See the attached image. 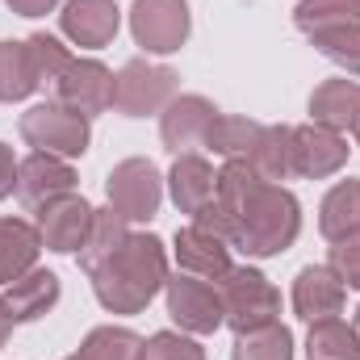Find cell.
Here are the masks:
<instances>
[{
  "label": "cell",
  "mask_w": 360,
  "mask_h": 360,
  "mask_svg": "<svg viewBox=\"0 0 360 360\" xmlns=\"http://www.w3.org/2000/svg\"><path fill=\"white\" fill-rule=\"evenodd\" d=\"M92 293L109 314H139L168 281V256L155 235H130L101 269H92Z\"/></svg>",
  "instance_id": "6da1fadb"
},
{
  "label": "cell",
  "mask_w": 360,
  "mask_h": 360,
  "mask_svg": "<svg viewBox=\"0 0 360 360\" xmlns=\"http://www.w3.org/2000/svg\"><path fill=\"white\" fill-rule=\"evenodd\" d=\"M297 235H302V205H297V197L285 184L260 180L243 197V205L235 214V239L231 243L239 252L256 256V260H269V256L289 252L297 243Z\"/></svg>",
  "instance_id": "7a4b0ae2"
},
{
  "label": "cell",
  "mask_w": 360,
  "mask_h": 360,
  "mask_svg": "<svg viewBox=\"0 0 360 360\" xmlns=\"http://www.w3.org/2000/svg\"><path fill=\"white\" fill-rule=\"evenodd\" d=\"M21 139L34 147V151H46V155H59V160H76L89 151V117H80L76 109L59 105V101H46V105H34L21 113L17 122Z\"/></svg>",
  "instance_id": "3957f363"
},
{
  "label": "cell",
  "mask_w": 360,
  "mask_h": 360,
  "mask_svg": "<svg viewBox=\"0 0 360 360\" xmlns=\"http://www.w3.org/2000/svg\"><path fill=\"white\" fill-rule=\"evenodd\" d=\"M218 293H222V319L235 331L276 323V314H281V293L272 289L269 276L256 269H231L218 281Z\"/></svg>",
  "instance_id": "277c9868"
},
{
  "label": "cell",
  "mask_w": 360,
  "mask_h": 360,
  "mask_svg": "<svg viewBox=\"0 0 360 360\" xmlns=\"http://www.w3.org/2000/svg\"><path fill=\"white\" fill-rule=\"evenodd\" d=\"M172 96H180V76L172 68H160V63H147V59H130L113 76V105H117L122 117L164 113Z\"/></svg>",
  "instance_id": "5b68a950"
},
{
  "label": "cell",
  "mask_w": 360,
  "mask_h": 360,
  "mask_svg": "<svg viewBox=\"0 0 360 360\" xmlns=\"http://www.w3.org/2000/svg\"><path fill=\"white\" fill-rule=\"evenodd\" d=\"M164 297H168V314L180 331L188 335H214L226 319H222V293L214 281L193 276V272H176L164 281Z\"/></svg>",
  "instance_id": "8992f818"
},
{
  "label": "cell",
  "mask_w": 360,
  "mask_h": 360,
  "mask_svg": "<svg viewBox=\"0 0 360 360\" xmlns=\"http://www.w3.org/2000/svg\"><path fill=\"white\" fill-rule=\"evenodd\" d=\"M105 197L126 222H147L164 201V176L151 160H122L105 180Z\"/></svg>",
  "instance_id": "52a82bcc"
},
{
  "label": "cell",
  "mask_w": 360,
  "mask_h": 360,
  "mask_svg": "<svg viewBox=\"0 0 360 360\" xmlns=\"http://www.w3.org/2000/svg\"><path fill=\"white\" fill-rule=\"evenodd\" d=\"M130 34L147 55H172L188 42V0H134Z\"/></svg>",
  "instance_id": "ba28073f"
},
{
  "label": "cell",
  "mask_w": 360,
  "mask_h": 360,
  "mask_svg": "<svg viewBox=\"0 0 360 360\" xmlns=\"http://www.w3.org/2000/svg\"><path fill=\"white\" fill-rule=\"evenodd\" d=\"M51 92L59 105L76 109L80 117H96L113 105V72L101 59H72Z\"/></svg>",
  "instance_id": "9c48e42d"
},
{
  "label": "cell",
  "mask_w": 360,
  "mask_h": 360,
  "mask_svg": "<svg viewBox=\"0 0 360 360\" xmlns=\"http://www.w3.org/2000/svg\"><path fill=\"white\" fill-rule=\"evenodd\" d=\"M344 164H348V143L340 130H327L319 122L293 126V176L323 180L335 176Z\"/></svg>",
  "instance_id": "30bf717a"
},
{
  "label": "cell",
  "mask_w": 360,
  "mask_h": 360,
  "mask_svg": "<svg viewBox=\"0 0 360 360\" xmlns=\"http://www.w3.org/2000/svg\"><path fill=\"white\" fill-rule=\"evenodd\" d=\"M92 214H96V210H92L84 197H76V193H68V197L42 205V210H38L42 248H51V252H59V256L80 252L84 239H89V231H92Z\"/></svg>",
  "instance_id": "8fae6325"
},
{
  "label": "cell",
  "mask_w": 360,
  "mask_h": 360,
  "mask_svg": "<svg viewBox=\"0 0 360 360\" xmlns=\"http://www.w3.org/2000/svg\"><path fill=\"white\" fill-rule=\"evenodd\" d=\"M72 188H76V172H72V164L59 160V155L34 151V155H25V160L17 164V197H21V205H30V210H42V205H51V201L68 197Z\"/></svg>",
  "instance_id": "7c38bea8"
},
{
  "label": "cell",
  "mask_w": 360,
  "mask_h": 360,
  "mask_svg": "<svg viewBox=\"0 0 360 360\" xmlns=\"http://www.w3.org/2000/svg\"><path fill=\"white\" fill-rule=\"evenodd\" d=\"M214 117H218V109L205 96H197V92L172 96L168 109L160 113V139H164L168 151L184 155L188 147H205V134H210Z\"/></svg>",
  "instance_id": "4fadbf2b"
},
{
  "label": "cell",
  "mask_w": 360,
  "mask_h": 360,
  "mask_svg": "<svg viewBox=\"0 0 360 360\" xmlns=\"http://www.w3.org/2000/svg\"><path fill=\"white\" fill-rule=\"evenodd\" d=\"M344 302H348V289L327 264H306L293 281V310L297 319L306 323H323V319H335L344 314Z\"/></svg>",
  "instance_id": "5bb4252c"
},
{
  "label": "cell",
  "mask_w": 360,
  "mask_h": 360,
  "mask_svg": "<svg viewBox=\"0 0 360 360\" xmlns=\"http://www.w3.org/2000/svg\"><path fill=\"white\" fill-rule=\"evenodd\" d=\"M59 25L63 34L76 42V46H109L117 25H122V8L113 0H68L63 13H59Z\"/></svg>",
  "instance_id": "9a60e30c"
},
{
  "label": "cell",
  "mask_w": 360,
  "mask_h": 360,
  "mask_svg": "<svg viewBox=\"0 0 360 360\" xmlns=\"http://www.w3.org/2000/svg\"><path fill=\"white\" fill-rule=\"evenodd\" d=\"M176 264L180 272H193V276H205V281H222L235 269L231 264V243L218 239L214 231H201L197 222L176 231Z\"/></svg>",
  "instance_id": "2e32d148"
},
{
  "label": "cell",
  "mask_w": 360,
  "mask_h": 360,
  "mask_svg": "<svg viewBox=\"0 0 360 360\" xmlns=\"http://www.w3.org/2000/svg\"><path fill=\"white\" fill-rule=\"evenodd\" d=\"M360 117V80H323L319 89L310 92V122L327 126V130H352Z\"/></svg>",
  "instance_id": "e0dca14e"
},
{
  "label": "cell",
  "mask_w": 360,
  "mask_h": 360,
  "mask_svg": "<svg viewBox=\"0 0 360 360\" xmlns=\"http://www.w3.org/2000/svg\"><path fill=\"white\" fill-rule=\"evenodd\" d=\"M38 252H42L38 226H30L25 218H0V285H13L25 272H34Z\"/></svg>",
  "instance_id": "ac0fdd59"
},
{
  "label": "cell",
  "mask_w": 360,
  "mask_h": 360,
  "mask_svg": "<svg viewBox=\"0 0 360 360\" xmlns=\"http://www.w3.org/2000/svg\"><path fill=\"white\" fill-rule=\"evenodd\" d=\"M55 302H59V276L46 272V269L25 272L21 281H13V285L4 289V306H8V314H13V323H34V319H42Z\"/></svg>",
  "instance_id": "d6986e66"
},
{
  "label": "cell",
  "mask_w": 360,
  "mask_h": 360,
  "mask_svg": "<svg viewBox=\"0 0 360 360\" xmlns=\"http://www.w3.org/2000/svg\"><path fill=\"white\" fill-rule=\"evenodd\" d=\"M214 184H218V172L201 155H193V151L176 155V164L168 172V188H172V201H176L180 214H197L214 197Z\"/></svg>",
  "instance_id": "ffe728a7"
},
{
  "label": "cell",
  "mask_w": 360,
  "mask_h": 360,
  "mask_svg": "<svg viewBox=\"0 0 360 360\" xmlns=\"http://www.w3.org/2000/svg\"><path fill=\"white\" fill-rule=\"evenodd\" d=\"M319 231L340 243L348 235H360V180H340L323 205H319Z\"/></svg>",
  "instance_id": "44dd1931"
},
{
  "label": "cell",
  "mask_w": 360,
  "mask_h": 360,
  "mask_svg": "<svg viewBox=\"0 0 360 360\" xmlns=\"http://www.w3.org/2000/svg\"><path fill=\"white\" fill-rule=\"evenodd\" d=\"M264 126L252 122V117H235V113H218L210 134H205V147L222 160H252L256 143H260Z\"/></svg>",
  "instance_id": "7402d4cb"
},
{
  "label": "cell",
  "mask_w": 360,
  "mask_h": 360,
  "mask_svg": "<svg viewBox=\"0 0 360 360\" xmlns=\"http://www.w3.org/2000/svg\"><path fill=\"white\" fill-rule=\"evenodd\" d=\"M256 176L269 180V184H281V180L293 176V126H264L252 160Z\"/></svg>",
  "instance_id": "603a6c76"
},
{
  "label": "cell",
  "mask_w": 360,
  "mask_h": 360,
  "mask_svg": "<svg viewBox=\"0 0 360 360\" xmlns=\"http://www.w3.org/2000/svg\"><path fill=\"white\" fill-rule=\"evenodd\" d=\"M293 25H297L306 38L327 34V30L360 25V0H297V8H293Z\"/></svg>",
  "instance_id": "cb8c5ba5"
},
{
  "label": "cell",
  "mask_w": 360,
  "mask_h": 360,
  "mask_svg": "<svg viewBox=\"0 0 360 360\" xmlns=\"http://www.w3.org/2000/svg\"><path fill=\"white\" fill-rule=\"evenodd\" d=\"M130 239V231H126V218L113 210V205H105V210H96L92 214V231H89V239H84V248H80V269L92 272V269H101L122 243Z\"/></svg>",
  "instance_id": "d4e9b609"
},
{
  "label": "cell",
  "mask_w": 360,
  "mask_h": 360,
  "mask_svg": "<svg viewBox=\"0 0 360 360\" xmlns=\"http://www.w3.org/2000/svg\"><path fill=\"white\" fill-rule=\"evenodd\" d=\"M231 360H293V335L281 323H264L252 331H235Z\"/></svg>",
  "instance_id": "484cf974"
},
{
  "label": "cell",
  "mask_w": 360,
  "mask_h": 360,
  "mask_svg": "<svg viewBox=\"0 0 360 360\" xmlns=\"http://www.w3.org/2000/svg\"><path fill=\"white\" fill-rule=\"evenodd\" d=\"M143 335H134L130 327H92L80 344V360H143Z\"/></svg>",
  "instance_id": "4316f807"
},
{
  "label": "cell",
  "mask_w": 360,
  "mask_h": 360,
  "mask_svg": "<svg viewBox=\"0 0 360 360\" xmlns=\"http://www.w3.org/2000/svg\"><path fill=\"white\" fill-rule=\"evenodd\" d=\"M306 356L310 360H360V340L348 323L323 319V323H310Z\"/></svg>",
  "instance_id": "83f0119b"
},
{
  "label": "cell",
  "mask_w": 360,
  "mask_h": 360,
  "mask_svg": "<svg viewBox=\"0 0 360 360\" xmlns=\"http://www.w3.org/2000/svg\"><path fill=\"white\" fill-rule=\"evenodd\" d=\"M34 89H38V76H34L25 42H0V101L4 105L25 101Z\"/></svg>",
  "instance_id": "f1b7e54d"
},
{
  "label": "cell",
  "mask_w": 360,
  "mask_h": 360,
  "mask_svg": "<svg viewBox=\"0 0 360 360\" xmlns=\"http://www.w3.org/2000/svg\"><path fill=\"white\" fill-rule=\"evenodd\" d=\"M25 51H30V63H34L38 89H55L59 76H63L68 63H72L68 46H63L59 38H51V34H30V38H25Z\"/></svg>",
  "instance_id": "f546056e"
},
{
  "label": "cell",
  "mask_w": 360,
  "mask_h": 360,
  "mask_svg": "<svg viewBox=\"0 0 360 360\" xmlns=\"http://www.w3.org/2000/svg\"><path fill=\"white\" fill-rule=\"evenodd\" d=\"M310 42H314V46H319V55H327L335 68H344L348 76H360V25L314 34Z\"/></svg>",
  "instance_id": "4dcf8cb0"
},
{
  "label": "cell",
  "mask_w": 360,
  "mask_h": 360,
  "mask_svg": "<svg viewBox=\"0 0 360 360\" xmlns=\"http://www.w3.org/2000/svg\"><path fill=\"white\" fill-rule=\"evenodd\" d=\"M143 360H205V348L180 331H155L143 344Z\"/></svg>",
  "instance_id": "1f68e13d"
},
{
  "label": "cell",
  "mask_w": 360,
  "mask_h": 360,
  "mask_svg": "<svg viewBox=\"0 0 360 360\" xmlns=\"http://www.w3.org/2000/svg\"><path fill=\"white\" fill-rule=\"evenodd\" d=\"M327 269L344 281V289H360V235H348L331 248Z\"/></svg>",
  "instance_id": "d6a6232c"
},
{
  "label": "cell",
  "mask_w": 360,
  "mask_h": 360,
  "mask_svg": "<svg viewBox=\"0 0 360 360\" xmlns=\"http://www.w3.org/2000/svg\"><path fill=\"white\" fill-rule=\"evenodd\" d=\"M17 188V160H13V147L0 143V201Z\"/></svg>",
  "instance_id": "836d02e7"
},
{
  "label": "cell",
  "mask_w": 360,
  "mask_h": 360,
  "mask_svg": "<svg viewBox=\"0 0 360 360\" xmlns=\"http://www.w3.org/2000/svg\"><path fill=\"white\" fill-rule=\"evenodd\" d=\"M17 17H42V13H51L59 0H4Z\"/></svg>",
  "instance_id": "e575fe53"
},
{
  "label": "cell",
  "mask_w": 360,
  "mask_h": 360,
  "mask_svg": "<svg viewBox=\"0 0 360 360\" xmlns=\"http://www.w3.org/2000/svg\"><path fill=\"white\" fill-rule=\"evenodd\" d=\"M8 335H13V314H8V306H4V297H0V348L8 344Z\"/></svg>",
  "instance_id": "d590c367"
},
{
  "label": "cell",
  "mask_w": 360,
  "mask_h": 360,
  "mask_svg": "<svg viewBox=\"0 0 360 360\" xmlns=\"http://www.w3.org/2000/svg\"><path fill=\"white\" fill-rule=\"evenodd\" d=\"M352 331H356V340H360V310H356V323H352Z\"/></svg>",
  "instance_id": "8d00e7d4"
},
{
  "label": "cell",
  "mask_w": 360,
  "mask_h": 360,
  "mask_svg": "<svg viewBox=\"0 0 360 360\" xmlns=\"http://www.w3.org/2000/svg\"><path fill=\"white\" fill-rule=\"evenodd\" d=\"M352 134H356V143H360V117H356V126H352Z\"/></svg>",
  "instance_id": "74e56055"
},
{
  "label": "cell",
  "mask_w": 360,
  "mask_h": 360,
  "mask_svg": "<svg viewBox=\"0 0 360 360\" xmlns=\"http://www.w3.org/2000/svg\"><path fill=\"white\" fill-rule=\"evenodd\" d=\"M68 360H80V356H68Z\"/></svg>",
  "instance_id": "f35d334b"
}]
</instances>
